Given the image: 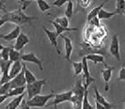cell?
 Here are the masks:
<instances>
[{
  "mask_svg": "<svg viewBox=\"0 0 125 109\" xmlns=\"http://www.w3.org/2000/svg\"><path fill=\"white\" fill-rule=\"evenodd\" d=\"M3 19L6 20V22H10L15 24L16 26H22V25H30L32 26V22L38 19L36 16H29L26 15L24 10H22L21 8L13 11H5V14L2 16Z\"/></svg>",
  "mask_w": 125,
  "mask_h": 109,
  "instance_id": "obj_1",
  "label": "cell"
},
{
  "mask_svg": "<svg viewBox=\"0 0 125 109\" xmlns=\"http://www.w3.org/2000/svg\"><path fill=\"white\" fill-rule=\"evenodd\" d=\"M86 89L87 88L84 87L81 80H77L76 81L74 88L72 90V97H71V100H70L73 109H81L83 98H84V93H85Z\"/></svg>",
  "mask_w": 125,
  "mask_h": 109,
  "instance_id": "obj_2",
  "label": "cell"
},
{
  "mask_svg": "<svg viewBox=\"0 0 125 109\" xmlns=\"http://www.w3.org/2000/svg\"><path fill=\"white\" fill-rule=\"evenodd\" d=\"M46 81H47V79L44 78V79H42V80H36V81H34L32 83L26 84L25 90L27 92L28 100L31 99L32 97L36 96V95L41 93L42 89L43 88V86L46 85Z\"/></svg>",
  "mask_w": 125,
  "mask_h": 109,
  "instance_id": "obj_3",
  "label": "cell"
},
{
  "mask_svg": "<svg viewBox=\"0 0 125 109\" xmlns=\"http://www.w3.org/2000/svg\"><path fill=\"white\" fill-rule=\"evenodd\" d=\"M52 98H54V93L53 92H51L50 94H47V95L38 94L36 96L32 97L31 99L27 100L26 103L30 107H43L47 104L48 101H50Z\"/></svg>",
  "mask_w": 125,
  "mask_h": 109,
  "instance_id": "obj_4",
  "label": "cell"
},
{
  "mask_svg": "<svg viewBox=\"0 0 125 109\" xmlns=\"http://www.w3.org/2000/svg\"><path fill=\"white\" fill-rule=\"evenodd\" d=\"M82 65H83V68H82V73H83V81H84V87L85 88H88L90 84L95 81V78L91 76L90 72H89V69H88V60L87 58H82Z\"/></svg>",
  "mask_w": 125,
  "mask_h": 109,
  "instance_id": "obj_5",
  "label": "cell"
},
{
  "mask_svg": "<svg viewBox=\"0 0 125 109\" xmlns=\"http://www.w3.org/2000/svg\"><path fill=\"white\" fill-rule=\"evenodd\" d=\"M109 52L118 61L120 60V47H119V39L117 34H115L111 39V43L109 47Z\"/></svg>",
  "mask_w": 125,
  "mask_h": 109,
  "instance_id": "obj_6",
  "label": "cell"
},
{
  "mask_svg": "<svg viewBox=\"0 0 125 109\" xmlns=\"http://www.w3.org/2000/svg\"><path fill=\"white\" fill-rule=\"evenodd\" d=\"M71 97H72V90L65 91V92H62V93H58L56 95H54V101L50 104H47V105H53L55 107V109H57L56 106L59 103H64V102H70Z\"/></svg>",
  "mask_w": 125,
  "mask_h": 109,
  "instance_id": "obj_7",
  "label": "cell"
},
{
  "mask_svg": "<svg viewBox=\"0 0 125 109\" xmlns=\"http://www.w3.org/2000/svg\"><path fill=\"white\" fill-rule=\"evenodd\" d=\"M21 60L25 61V62H30V63H34L39 67V69L41 71H43V67H42V60L41 58H39L34 54V53H28V54H24L21 56Z\"/></svg>",
  "mask_w": 125,
  "mask_h": 109,
  "instance_id": "obj_8",
  "label": "cell"
},
{
  "mask_svg": "<svg viewBox=\"0 0 125 109\" xmlns=\"http://www.w3.org/2000/svg\"><path fill=\"white\" fill-rule=\"evenodd\" d=\"M93 89H94V91H95V95H94L95 102H98L99 103H101L103 106H104V108L105 109H113L115 106H116V104L109 103L108 101H106V99L103 96V95L100 93V91L98 90V88H97L96 85H94L93 86Z\"/></svg>",
  "mask_w": 125,
  "mask_h": 109,
  "instance_id": "obj_9",
  "label": "cell"
},
{
  "mask_svg": "<svg viewBox=\"0 0 125 109\" xmlns=\"http://www.w3.org/2000/svg\"><path fill=\"white\" fill-rule=\"evenodd\" d=\"M15 40H16V41L14 43L13 48L15 50H17V51H21L25 45L27 44V43H29V41H30L28 36L26 34H25V33L22 32H20V34L17 36V38L15 39Z\"/></svg>",
  "mask_w": 125,
  "mask_h": 109,
  "instance_id": "obj_10",
  "label": "cell"
},
{
  "mask_svg": "<svg viewBox=\"0 0 125 109\" xmlns=\"http://www.w3.org/2000/svg\"><path fill=\"white\" fill-rule=\"evenodd\" d=\"M26 82H25V75H24V71H22L19 72L16 76H14L13 78L10 79V89H14V88H18V87H23L25 86Z\"/></svg>",
  "mask_w": 125,
  "mask_h": 109,
  "instance_id": "obj_11",
  "label": "cell"
},
{
  "mask_svg": "<svg viewBox=\"0 0 125 109\" xmlns=\"http://www.w3.org/2000/svg\"><path fill=\"white\" fill-rule=\"evenodd\" d=\"M42 28H43L44 32H45V34H46V36H47L48 40H50L52 46L55 47L56 52L60 55L61 53H60V50H59V48H58V43H57V37H58V36H57V34L56 33V31H51V30H49V29H47L45 26H43Z\"/></svg>",
  "mask_w": 125,
  "mask_h": 109,
  "instance_id": "obj_12",
  "label": "cell"
},
{
  "mask_svg": "<svg viewBox=\"0 0 125 109\" xmlns=\"http://www.w3.org/2000/svg\"><path fill=\"white\" fill-rule=\"evenodd\" d=\"M114 69H115V67H113V66H106L105 69H104L102 71V76H103V79H104V84H105V87H104L105 91H108V89H109V82L111 80Z\"/></svg>",
  "mask_w": 125,
  "mask_h": 109,
  "instance_id": "obj_13",
  "label": "cell"
},
{
  "mask_svg": "<svg viewBox=\"0 0 125 109\" xmlns=\"http://www.w3.org/2000/svg\"><path fill=\"white\" fill-rule=\"evenodd\" d=\"M61 38L65 41V44H64V48H65V58L68 61H71V56H72V53H73V41H72V40L68 36H65V35H62V34H61Z\"/></svg>",
  "mask_w": 125,
  "mask_h": 109,
  "instance_id": "obj_14",
  "label": "cell"
},
{
  "mask_svg": "<svg viewBox=\"0 0 125 109\" xmlns=\"http://www.w3.org/2000/svg\"><path fill=\"white\" fill-rule=\"evenodd\" d=\"M23 70V63L21 60H17V61H14L10 65V71H9V76L11 79L14 76H16L20 71Z\"/></svg>",
  "mask_w": 125,
  "mask_h": 109,
  "instance_id": "obj_15",
  "label": "cell"
},
{
  "mask_svg": "<svg viewBox=\"0 0 125 109\" xmlns=\"http://www.w3.org/2000/svg\"><path fill=\"white\" fill-rule=\"evenodd\" d=\"M20 32H21L20 26H16L10 32L6 34V35H3V34L0 33V38L5 40L7 41H11V40H15V39L17 38V36L20 34Z\"/></svg>",
  "mask_w": 125,
  "mask_h": 109,
  "instance_id": "obj_16",
  "label": "cell"
},
{
  "mask_svg": "<svg viewBox=\"0 0 125 109\" xmlns=\"http://www.w3.org/2000/svg\"><path fill=\"white\" fill-rule=\"evenodd\" d=\"M51 24H52V25L54 26V27L56 28V33L57 34V36H60V35L64 32L77 31V30H78V27H64V26L56 24L55 21H51Z\"/></svg>",
  "mask_w": 125,
  "mask_h": 109,
  "instance_id": "obj_17",
  "label": "cell"
},
{
  "mask_svg": "<svg viewBox=\"0 0 125 109\" xmlns=\"http://www.w3.org/2000/svg\"><path fill=\"white\" fill-rule=\"evenodd\" d=\"M85 58H87V60H90V61H92L95 64L103 63V64L104 65V67L107 66L105 64V62H104V58L102 55H99V54H88V55L85 56Z\"/></svg>",
  "mask_w": 125,
  "mask_h": 109,
  "instance_id": "obj_18",
  "label": "cell"
},
{
  "mask_svg": "<svg viewBox=\"0 0 125 109\" xmlns=\"http://www.w3.org/2000/svg\"><path fill=\"white\" fill-rule=\"evenodd\" d=\"M24 97H25V92L23 94H21V95H18L15 98H13L12 100L7 104L6 109H17L19 107L21 102H22V100L24 99Z\"/></svg>",
  "mask_w": 125,
  "mask_h": 109,
  "instance_id": "obj_19",
  "label": "cell"
},
{
  "mask_svg": "<svg viewBox=\"0 0 125 109\" xmlns=\"http://www.w3.org/2000/svg\"><path fill=\"white\" fill-rule=\"evenodd\" d=\"M94 0H77V9L75 10V12L78 10L85 11L87 9H88L90 6H92Z\"/></svg>",
  "mask_w": 125,
  "mask_h": 109,
  "instance_id": "obj_20",
  "label": "cell"
},
{
  "mask_svg": "<svg viewBox=\"0 0 125 109\" xmlns=\"http://www.w3.org/2000/svg\"><path fill=\"white\" fill-rule=\"evenodd\" d=\"M11 61L10 60H5L0 58V71H1V74L3 75H9V71L11 65Z\"/></svg>",
  "mask_w": 125,
  "mask_h": 109,
  "instance_id": "obj_21",
  "label": "cell"
},
{
  "mask_svg": "<svg viewBox=\"0 0 125 109\" xmlns=\"http://www.w3.org/2000/svg\"><path fill=\"white\" fill-rule=\"evenodd\" d=\"M23 71H24V75H25V79L26 84L32 83V82H34V81L37 80V77L35 76L31 71L27 69V67L25 66V63H23Z\"/></svg>",
  "mask_w": 125,
  "mask_h": 109,
  "instance_id": "obj_22",
  "label": "cell"
},
{
  "mask_svg": "<svg viewBox=\"0 0 125 109\" xmlns=\"http://www.w3.org/2000/svg\"><path fill=\"white\" fill-rule=\"evenodd\" d=\"M116 14H117L116 11H107V10H105L103 8L102 10H100V11L98 12L97 17H98L99 20H107V19L112 18L113 16H115Z\"/></svg>",
  "mask_w": 125,
  "mask_h": 109,
  "instance_id": "obj_23",
  "label": "cell"
},
{
  "mask_svg": "<svg viewBox=\"0 0 125 109\" xmlns=\"http://www.w3.org/2000/svg\"><path fill=\"white\" fill-rule=\"evenodd\" d=\"M108 1H110V0H104L102 4H100L99 6H97V7H94L93 9L88 12V21H89L90 19H92V18H94V17H96L97 16V14H98V12L100 11V10H102L104 7V5L106 4Z\"/></svg>",
  "mask_w": 125,
  "mask_h": 109,
  "instance_id": "obj_24",
  "label": "cell"
},
{
  "mask_svg": "<svg viewBox=\"0 0 125 109\" xmlns=\"http://www.w3.org/2000/svg\"><path fill=\"white\" fill-rule=\"evenodd\" d=\"M21 56H22V54L20 53V51H17L14 48L10 47V54H9V60H10L11 62L17 61V60H21Z\"/></svg>",
  "mask_w": 125,
  "mask_h": 109,
  "instance_id": "obj_25",
  "label": "cell"
},
{
  "mask_svg": "<svg viewBox=\"0 0 125 109\" xmlns=\"http://www.w3.org/2000/svg\"><path fill=\"white\" fill-rule=\"evenodd\" d=\"M25 86H23V87H18V88H14V89H11L9 91V93L7 94L9 98L12 96H18V95H21L25 92Z\"/></svg>",
  "mask_w": 125,
  "mask_h": 109,
  "instance_id": "obj_26",
  "label": "cell"
},
{
  "mask_svg": "<svg viewBox=\"0 0 125 109\" xmlns=\"http://www.w3.org/2000/svg\"><path fill=\"white\" fill-rule=\"evenodd\" d=\"M88 88L85 89V93H84V98H83V103H82L81 109H94V107L89 103L88 102Z\"/></svg>",
  "mask_w": 125,
  "mask_h": 109,
  "instance_id": "obj_27",
  "label": "cell"
},
{
  "mask_svg": "<svg viewBox=\"0 0 125 109\" xmlns=\"http://www.w3.org/2000/svg\"><path fill=\"white\" fill-rule=\"evenodd\" d=\"M73 3L72 0H68L67 8H66V10H65V16L70 20L73 18Z\"/></svg>",
  "mask_w": 125,
  "mask_h": 109,
  "instance_id": "obj_28",
  "label": "cell"
},
{
  "mask_svg": "<svg viewBox=\"0 0 125 109\" xmlns=\"http://www.w3.org/2000/svg\"><path fill=\"white\" fill-rule=\"evenodd\" d=\"M117 14H123L125 11V0H116V10Z\"/></svg>",
  "mask_w": 125,
  "mask_h": 109,
  "instance_id": "obj_29",
  "label": "cell"
},
{
  "mask_svg": "<svg viewBox=\"0 0 125 109\" xmlns=\"http://www.w3.org/2000/svg\"><path fill=\"white\" fill-rule=\"evenodd\" d=\"M37 4L39 9H40V10L42 11V12H45V11L49 10L51 9L50 4L47 1H45V0H37Z\"/></svg>",
  "mask_w": 125,
  "mask_h": 109,
  "instance_id": "obj_30",
  "label": "cell"
},
{
  "mask_svg": "<svg viewBox=\"0 0 125 109\" xmlns=\"http://www.w3.org/2000/svg\"><path fill=\"white\" fill-rule=\"evenodd\" d=\"M54 21L56 22V24L64 26V27H69V19H68L65 15H64V16H61V17H56Z\"/></svg>",
  "mask_w": 125,
  "mask_h": 109,
  "instance_id": "obj_31",
  "label": "cell"
},
{
  "mask_svg": "<svg viewBox=\"0 0 125 109\" xmlns=\"http://www.w3.org/2000/svg\"><path fill=\"white\" fill-rule=\"evenodd\" d=\"M72 64L73 66V70H74V76L76 75H79L80 73H82V68H83V65H82V62L79 61V62H73L71 61Z\"/></svg>",
  "mask_w": 125,
  "mask_h": 109,
  "instance_id": "obj_32",
  "label": "cell"
},
{
  "mask_svg": "<svg viewBox=\"0 0 125 109\" xmlns=\"http://www.w3.org/2000/svg\"><path fill=\"white\" fill-rule=\"evenodd\" d=\"M10 90V82L3 84V85H0V95H6L9 93Z\"/></svg>",
  "mask_w": 125,
  "mask_h": 109,
  "instance_id": "obj_33",
  "label": "cell"
},
{
  "mask_svg": "<svg viewBox=\"0 0 125 109\" xmlns=\"http://www.w3.org/2000/svg\"><path fill=\"white\" fill-rule=\"evenodd\" d=\"M10 47H3V49L0 52V58L5 59V60H9V54H10Z\"/></svg>",
  "mask_w": 125,
  "mask_h": 109,
  "instance_id": "obj_34",
  "label": "cell"
},
{
  "mask_svg": "<svg viewBox=\"0 0 125 109\" xmlns=\"http://www.w3.org/2000/svg\"><path fill=\"white\" fill-rule=\"evenodd\" d=\"M118 80H119V81H124L125 80V68H124V66H122V67H121V69H120V71H119Z\"/></svg>",
  "mask_w": 125,
  "mask_h": 109,
  "instance_id": "obj_35",
  "label": "cell"
},
{
  "mask_svg": "<svg viewBox=\"0 0 125 109\" xmlns=\"http://www.w3.org/2000/svg\"><path fill=\"white\" fill-rule=\"evenodd\" d=\"M88 22H89L93 26H100V20L98 19L97 16L94 17V18H92V19H90Z\"/></svg>",
  "mask_w": 125,
  "mask_h": 109,
  "instance_id": "obj_36",
  "label": "cell"
},
{
  "mask_svg": "<svg viewBox=\"0 0 125 109\" xmlns=\"http://www.w3.org/2000/svg\"><path fill=\"white\" fill-rule=\"evenodd\" d=\"M68 2V0H56V1H54V3H53V5L56 7H58V8H60V7H62L65 3H67Z\"/></svg>",
  "mask_w": 125,
  "mask_h": 109,
  "instance_id": "obj_37",
  "label": "cell"
},
{
  "mask_svg": "<svg viewBox=\"0 0 125 109\" xmlns=\"http://www.w3.org/2000/svg\"><path fill=\"white\" fill-rule=\"evenodd\" d=\"M20 109H30V106L26 103V100H22V102H21V103H20Z\"/></svg>",
  "mask_w": 125,
  "mask_h": 109,
  "instance_id": "obj_38",
  "label": "cell"
},
{
  "mask_svg": "<svg viewBox=\"0 0 125 109\" xmlns=\"http://www.w3.org/2000/svg\"><path fill=\"white\" fill-rule=\"evenodd\" d=\"M6 0H0V10H3L4 12L6 11V6H5Z\"/></svg>",
  "mask_w": 125,
  "mask_h": 109,
  "instance_id": "obj_39",
  "label": "cell"
},
{
  "mask_svg": "<svg viewBox=\"0 0 125 109\" xmlns=\"http://www.w3.org/2000/svg\"><path fill=\"white\" fill-rule=\"evenodd\" d=\"M8 98H9V96H8L7 94H6V95H0V104L4 103V102L6 101Z\"/></svg>",
  "mask_w": 125,
  "mask_h": 109,
  "instance_id": "obj_40",
  "label": "cell"
},
{
  "mask_svg": "<svg viewBox=\"0 0 125 109\" xmlns=\"http://www.w3.org/2000/svg\"><path fill=\"white\" fill-rule=\"evenodd\" d=\"M95 105H96V109H105L104 108V106H103L101 103H99L98 102H95Z\"/></svg>",
  "mask_w": 125,
  "mask_h": 109,
  "instance_id": "obj_41",
  "label": "cell"
},
{
  "mask_svg": "<svg viewBox=\"0 0 125 109\" xmlns=\"http://www.w3.org/2000/svg\"><path fill=\"white\" fill-rule=\"evenodd\" d=\"M7 22L5 19H3V18H0V27L3 26V25H5Z\"/></svg>",
  "mask_w": 125,
  "mask_h": 109,
  "instance_id": "obj_42",
  "label": "cell"
},
{
  "mask_svg": "<svg viewBox=\"0 0 125 109\" xmlns=\"http://www.w3.org/2000/svg\"><path fill=\"white\" fill-rule=\"evenodd\" d=\"M3 47H4V46H3V44H2V43H0V52H1V50L3 49Z\"/></svg>",
  "mask_w": 125,
  "mask_h": 109,
  "instance_id": "obj_43",
  "label": "cell"
},
{
  "mask_svg": "<svg viewBox=\"0 0 125 109\" xmlns=\"http://www.w3.org/2000/svg\"><path fill=\"white\" fill-rule=\"evenodd\" d=\"M25 1V0H19V3H20V5H21L22 3H24Z\"/></svg>",
  "mask_w": 125,
  "mask_h": 109,
  "instance_id": "obj_44",
  "label": "cell"
},
{
  "mask_svg": "<svg viewBox=\"0 0 125 109\" xmlns=\"http://www.w3.org/2000/svg\"><path fill=\"white\" fill-rule=\"evenodd\" d=\"M30 1H37V0H30Z\"/></svg>",
  "mask_w": 125,
  "mask_h": 109,
  "instance_id": "obj_45",
  "label": "cell"
},
{
  "mask_svg": "<svg viewBox=\"0 0 125 109\" xmlns=\"http://www.w3.org/2000/svg\"><path fill=\"white\" fill-rule=\"evenodd\" d=\"M0 77H1V71H0Z\"/></svg>",
  "mask_w": 125,
  "mask_h": 109,
  "instance_id": "obj_46",
  "label": "cell"
}]
</instances>
